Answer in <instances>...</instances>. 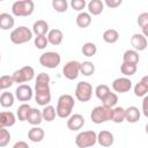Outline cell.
<instances>
[{"instance_id":"1","label":"cell","mask_w":148,"mask_h":148,"mask_svg":"<svg viewBox=\"0 0 148 148\" xmlns=\"http://www.w3.org/2000/svg\"><path fill=\"white\" fill-rule=\"evenodd\" d=\"M74 106H75L74 97L69 94H64V95L59 96V98H58L56 113L59 118L66 119L72 114V111H73Z\"/></svg>"},{"instance_id":"2","label":"cell","mask_w":148,"mask_h":148,"mask_svg":"<svg viewBox=\"0 0 148 148\" xmlns=\"http://www.w3.org/2000/svg\"><path fill=\"white\" fill-rule=\"evenodd\" d=\"M35 10V3L32 0H18L12 5V13L17 17L30 16Z\"/></svg>"},{"instance_id":"3","label":"cell","mask_w":148,"mask_h":148,"mask_svg":"<svg viewBox=\"0 0 148 148\" xmlns=\"http://www.w3.org/2000/svg\"><path fill=\"white\" fill-rule=\"evenodd\" d=\"M32 35H34L32 31L28 27L21 25V27H17L12 30V32L9 35V39L13 44L21 45V44H24V43H28L29 40H31Z\"/></svg>"},{"instance_id":"4","label":"cell","mask_w":148,"mask_h":148,"mask_svg":"<svg viewBox=\"0 0 148 148\" xmlns=\"http://www.w3.org/2000/svg\"><path fill=\"white\" fill-rule=\"evenodd\" d=\"M111 117H112V109L103 106V105L95 106L90 113V119L95 124L106 123V121L111 120Z\"/></svg>"},{"instance_id":"5","label":"cell","mask_w":148,"mask_h":148,"mask_svg":"<svg viewBox=\"0 0 148 148\" xmlns=\"http://www.w3.org/2000/svg\"><path fill=\"white\" fill-rule=\"evenodd\" d=\"M97 142V133L95 131H83L75 136V145L79 148L92 147Z\"/></svg>"},{"instance_id":"6","label":"cell","mask_w":148,"mask_h":148,"mask_svg":"<svg viewBox=\"0 0 148 148\" xmlns=\"http://www.w3.org/2000/svg\"><path fill=\"white\" fill-rule=\"evenodd\" d=\"M60 62H61V57L58 52H54V51H46L42 53L39 57V64L43 67H46L50 69L57 68L60 65Z\"/></svg>"},{"instance_id":"7","label":"cell","mask_w":148,"mask_h":148,"mask_svg":"<svg viewBox=\"0 0 148 148\" xmlns=\"http://www.w3.org/2000/svg\"><path fill=\"white\" fill-rule=\"evenodd\" d=\"M75 98L82 103L90 101L92 96V86L87 81H80L75 88Z\"/></svg>"},{"instance_id":"8","label":"cell","mask_w":148,"mask_h":148,"mask_svg":"<svg viewBox=\"0 0 148 148\" xmlns=\"http://www.w3.org/2000/svg\"><path fill=\"white\" fill-rule=\"evenodd\" d=\"M13 80H14V83H24V82H29L31 81L34 77H35V69L27 65V66H23L21 67L20 69L15 71L13 74Z\"/></svg>"},{"instance_id":"9","label":"cell","mask_w":148,"mask_h":148,"mask_svg":"<svg viewBox=\"0 0 148 148\" xmlns=\"http://www.w3.org/2000/svg\"><path fill=\"white\" fill-rule=\"evenodd\" d=\"M62 74L67 80H75L80 75V62L76 60H71L66 62L62 67Z\"/></svg>"},{"instance_id":"10","label":"cell","mask_w":148,"mask_h":148,"mask_svg":"<svg viewBox=\"0 0 148 148\" xmlns=\"http://www.w3.org/2000/svg\"><path fill=\"white\" fill-rule=\"evenodd\" d=\"M111 87L116 92L124 94V92H127V91H130L132 89V81L126 76L117 77V79L113 80Z\"/></svg>"},{"instance_id":"11","label":"cell","mask_w":148,"mask_h":148,"mask_svg":"<svg viewBox=\"0 0 148 148\" xmlns=\"http://www.w3.org/2000/svg\"><path fill=\"white\" fill-rule=\"evenodd\" d=\"M50 75L47 73H39L36 77V83H35V92H45V91H51L50 90Z\"/></svg>"},{"instance_id":"12","label":"cell","mask_w":148,"mask_h":148,"mask_svg":"<svg viewBox=\"0 0 148 148\" xmlns=\"http://www.w3.org/2000/svg\"><path fill=\"white\" fill-rule=\"evenodd\" d=\"M32 95H34V91H32V88L29 86V84H20L16 89H15V98L18 99L20 102H29L31 98H32Z\"/></svg>"},{"instance_id":"13","label":"cell","mask_w":148,"mask_h":148,"mask_svg":"<svg viewBox=\"0 0 148 148\" xmlns=\"http://www.w3.org/2000/svg\"><path fill=\"white\" fill-rule=\"evenodd\" d=\"M84 124H86L84 117L80 113L71 114L67 118V128L69 131H79L84 126Z\"/></svg>"},{"instance_id":"14","label":"cell","mask_w":148,"mask_h":148,"mask_svg":"<svg viewBox=\"0 0 148 148\" xmlns=\"http://www.w3.org/2000/svg\"><path fill=\"white\" fill-rule=\"evenodd\" d=\"M131 45H132L133 50L136 52L145 51L147 47V37L143 36L142 34L136 32L131 37Z\"/></svg>"},{"instance_id":"15","label":"cell","mask_w":148,"mask_h":148,"mask_svg":"<svg viewBox=\"0 0 148 148\" xmlns=\"http://www.w3.org/2000/svg\"><path fill=\"white\" fill-rule=\"evenodd\" d=\"M97 142L99 143L101 147H104V148H108V147H111L114 142V136L113 134L110 132V131H106V130H103L101 131L98 134H97Z\"/></svg>"},{"instance_id":"16","label":"cell","mask_w":148,"mask_h":148,"mask_svg":"<svg viewBox=\"0 0 148 148\" xmlns=\"http://www.w3.org/2000/svg\"><path fill=\"white\" fill-rule=\"evenodd\" d=\"M16 123V116L12 111H2L0 112V127L7 128L14 126Z\"/></svg>"},{"instance_id":"17","label":"cell","mask_w":148,"mask_h":148,"mask_svg":"<svg viewBox=\"0 0 148 148\" xmlns=\"http://www.w3.org/2000/svg\"><path fill=\"white\" fill-rule=\"evenodd\" d=\"M46 38H47V42L49 44L53 45V46H57V45H60L62 39H64V34L60 29H51L49 30L47 35H46Z\"/></svg>"},{"instance_id":"18","label":"cell","mask_w":148,"mask_h":148,"mask_svg":"<svg viewBox=\"0 0 148 148\" xmlns=\"http://www.w3.org/2000/svg\"><path fill=\"white\" fill-rule=\"evenodd\" d=\"M140 117H141V112H140L139 108L131 105V106L125 109V120L127 123L135 124L140 120Z\"/></svg>"},{"instance_id":"19","label":"cell","mask_w":148,"mask_h":148,"mask_svg":"<svg viewBox=\"0 0 148 148\" xmlns=\"http://www.w3.org/2000/svg\"><path fill=\"white\" fill-rule=\"evenodd\" d=\"M44 136H45V132H44V130H43L42 127H39V126H32V127L28 131V139H29L31 142H35V143L40 142V141H43Z\"/></svg>"},{"instance_id":"20","label":"cell","mask_w":148,"mask_h":148,"mask_svg":"<svg viewBox=\"0 0 148 148\" xmlns=\"http://www.w3.org/2000/svg\"><path fill=\"white\" fill-rule=\"evenodd\" d=\"M87 8H88V13L92 16H97L99 14L103 13L104 10V3L101 0H90L87 3Z\"/></svg>"},{"instance_id":"21","label":"cell","mask_w":148,"mask_h":148,"mask_svg":"<svg viewBox=\"0 0 148 148\" xmlns=\"http://www.w3.org/2000/svg\"><path fill=\"white\" fill-rule=\"evenodd\" d=\"M32 34L36 36H46L49 32V23L44 20H37L32 24Z\"/></svg>"},{"instance_id":"22","label":"cell","mask_w":148,"mask_h":148,"mask_svg":"<svg viewBox=\"0 0 148 148\" xmlns=\"http://www.w3.org/2000/svg\"><path fill=\"white\" fill-rule=\"evenodd\" d=\"M148 92V76H143L134 86V95L136 97H145Z\"/></svg>"},{"instance_id":"23","label":"cell","mask_w":148,"mask_h":148,"mask_svg":"<svg viewBox=\"0 0 148 148\" xmlns=\"http://www.w3.org/2000/svg\"><path fill=\"white\" fill-rule=\"evenodd\" d=\"M30 125L32 126H38L42 121H43V117H42V111L36 109V108H31L29 113H28V117H27V120Z\"/></svg>"},{"instance_id":"24","label":"cell","mask_w":148,"mask_h":148,"mask_svg":"<svg viewBox=\"0 0 148 148\" xmlns=\"http://www.w3.org/2000/svg\"><path fill=\"white\" fill-rule=\"evenodd\" d=\"M15 20L14 16L8 13H1L0 14V29L2 30H10L14 28Z\"/></svg>"},{"instance_id":"25","label":"cell","mask_w":148,"mask_h":148,"mask_svg":"<svg viewBox=\"0 0 148 148\" xmlns=\"http://www.w3.org/2000/svg\"><path fill=\"white\" fill-rule=\"evenodd\" d=\"M140 60V56H139V52L134 51L133 49L132 50H126L123 54V62L125 64H131V65H138Z\"/></svg>"},{"instance_id":"26","label":"cell","mask_w":148,"mask_h":148,"mask_svg":"<svg viewBox=\"0 0 148 148\" xmlns=\"http://www.w3.org/2000/svg\"><path fill=\"white\" fill-rule=\"evenodd\" d=\"M91 15L88 12H81L76 16V24L79 28H88L91 24Z\"/></svg>"},{"instance_id":"27","label":"cell","mask_w":148,"mask_h":148,"mask_svg":"<svg viewBox=\"0 0 148 148\" xmlns=\"http://www.w3.org/2000/svg\"><path fill=\"white\" fill-rule=\"evenodd\" d=\"M119 39V32L116 29H108L103 32V40L108 44H114Z\"/></svg>"},{"instance_id":"28","label":"cell","mask_w":148,"mask_h":148,"mask_svg":"<svg viewBox=\"0 0 148 148\" xmlns=\"http://www.w3.org/2000/svg\"><path fill=\"white\" fill-rule=\"evenodd\" d=\"M111 120L116 124H121L123 121H125V109L121 106H114L112 109Z\"/></svg>"},{"instance_id":"29","label":"cell","mask_w":148,"mask_h":148,"mask_svg":"<svg viewBox=\"0 0 148 148\" xmlns=\"http://www.w3.org/2000/svg\"><path fill=\"white\" fill-rule=\"evenodd\" d=\"M51 91H45V92H35V99L38 105L46 106L51 102Z\"/></svg>"},{"instance_id":"30","label":"cell","mask_w":148,"mask_h":148,"mask_svg":"<svg viewBox=\"0 0 148 148\" xmlns=\"http://www.w3.org/2000/svg\"><path fill=\"white\" fill-rule=\"evenodd\" d=\"M14 102H15V96L12 92L5 91V92L1 94V96H0V105L2 108H10V106H13Z\"/></svg>"},{"instance_id":"31","label":"cell","mask_w":148,"mask_h":148,"mask_svg":"<svg viewBox=\"0 0 148 148\" xmlns=\"http://www.w3.org/2000/svg\"><path fill=\"white\" fill-rule=\"evenodd\" d=\"M57 113H56V108L52 106V105H46L44 106V109L42 110V117H43V120H46L47 123H51L54 120Z\"/></svg>"},{"instance_id":"32","label":"cell","mask_w":148,"mask_h":148,"mask_svg":"<svg viewBox=\"0 0 148 148\" xmlns=\"http://www.w3.org/2000/svg\"><path fill=\"white\" fill-rule=\"evenodd\" d=\"M95 73V65L87 60L83 62H80V74L84 75V76H90Z\"/></svg>"},{"instance_id":"33","label":"cell","mask_w":148,"mask_h":148,"mask_svg":"<svg viewBox=\"0 0 148 148\" xmlns=\"http://www.w3.org/2000/svg\"><path fill=\"white\" fill-rule=\"evenodd\" d=\"M81 52H82L83 56H86V57H88V58L94 57V56L96 54V52H97V46H96L95 43L87 42V43H84V44L82 45Z\"/></svg>"},{"instance_id":"34","label":"cell","mask_w":148,"mask_h":148,"mask_svg":"<svg viewBox=\"0 0 148 148\" xmlns=\"http://www.w3.org/2000/svg\"><path fill=\"white\" fill-rule=\"evenodd\" d=\"M109 92H111V89H110V87H109L108 84L102 83V84H98V86L95 88V95H96V97H97L99 101H103V99L109 95Z\"/></svg>"},{"instance_id":"35","label":"cell","mask_w":148,"mask_h":148,"mask_svg":"<svg viewBox=\"0 0 148 148\" xmlns=\"http://www.w3.org/2000/svg\"><path fill=\"white\" fill-rule=\"evenodd\" d=\"M30 109H31V106H30L28 103L21 104V105L18 106V109L16 110V117H17V119H18L20 121H25Z\"/></svg>"},{"instance_id":"36","label":"cell","mask_w":148,"mask_h":148,"mask_svg":"<svg viewBox=\"0 0 148 148\" xmlns=\"http://www.w3.org/2000/svg\"><path fill=\"white\" fill-rule=\"evenodd\" d=\"M139 27L142 29V35L147 37L148 35V31H147V28H148V13H141L139 16H138V20H136Z\"/></svg>"},{"instance_id":"37","label":"cell","mask_w":148,"mask_h":148,"mask_svg":"<svg viewBox=\"0 0 148 148\" xmlns=\"http://www.w3.org/2000/svg\"><path fill=\"white\" fill-rule=\"evenodd\" d=\"M102 105L103 106H106V108H110V109H113L117 103H118V95L116 92H109V95L102 101Z\"/></svg>"},{"instance_id":"38","label":"cell","mask_w":148,"mask_h":148,"mask_svg":"<svg viewBox=\"0 0 148 148\" xmlns=\"http://www.w3.org/2000/svg\"><path fill=\"white\" fill-rule=\"evenodd\" d=\"M138 71V66L136 65H131V64H125L123 62L121 66H120V72L124 76H132L136 73Z\"/></svg>"},{"instance_id":"39","label":"cell","mask_w":148,"mask_h":148,"mask_svg":"<svg viewBox=\"0 0 148 148\" xmlns=\"http://www.w3.org/2000/svg\"><path fill=\"white\" fill-rule=\"evenodd\" d=\"M52 8L58 13H65L68 8V2L66 0H52Z\"/></svg>"},{"instance_id":"40","label":"cell","mask_w":148,"mask_h":148,"mask_svg":"<svg viewBox=\"0 0 148 148\" xmlns=\"http://www.w3.org/2000/svg\"><path fill=\"white\" fill-rule=\"evenodd\" d=\"M14 84V80L12 75H2L0 76V89L1 90H6L8 88H10Z\"/></svg>"},{"instance_id":"41","label":"cell","mask_w":148,"mask_h":148,"mask_svg":"<svg viewBox=\"0 0 148 148\" xmlns=\"http://www.w3.org/2000/svg\"><path fill=\"white\" fill-rule=\"evenodd\" d=\"M10 133L7 128H1L0 127V148L6 147L9 141H10Z\"/></svg>"},{"instance_id":"42","label":"cell","mask_w":148,"mask_h":148,"mask_svg":"<svg viewBox=\"0 0 148 148\" xmlns=\"http://www.w3.org/2000/svg\"><path fill=\"white\" fill-rule=\"evenodd\" d=\"M34 44L38 50H44L47 46L49 42H47L46 36H36L34 39Z\"/></svg>"},{"instance_id":"43","label":"cell","mask_w":148,"mask_h":148,"mask_svg":"<svg viewBox=\"0 0 148 148\" xmlns=\"http://www.w3.org/2000/svg\"><path fill=\"white\" fill-rule=\"evenodd\" d=\"M71 6H72V8H73L74 10L81 13V12L84 9V7L87 6V2H86L84 0H72V1H71Z\"/></svg>"},{"instance_id":"44","label":"cell","mask_w":148,"mask_h":148,"mask_svg":"<svg viewBox=\"0 0 148 148\" xmlns=\"http://www.w3.org/2000/svg\"><path fill=\"white\" fill-rule=\"evenodd\" d=\"M103 3L108 6L109 8H117L123 3V1L121 0H105Z\"/></svg>"},{"instance_id":"45","label":"cell","mask_w":148,"mask_h":148,"mask_svg":"<svg viewBox=\"0 0 148 148\" xmlns=\"http://www.w3.org/2000/svg\"><path fill=\"white\" fill-rule=\"evenodd\" d=\"M12 148H30V147L28 146V143L25 141H17L14 143V146Z\"/></svg>"},{"instance_id":"46","label":"cell","mask_w":148,"mask_h":148,"mask_svg":"<svg viewBox=\"0 0 148 148\" xmlns=\"http://www.w3.org/2000/svg\"><path fill=\"white\" fill-rule=\"evenodd\" d=\"M147 103H148V97H147V96H145V98H143V101H142V111H143V114H145V117H148Z\"/></svg>"},{"instance_id":"47","label":"cell","mask_w":148,"mask_h":148,"mask_svg":"<svg viewBox=\"0 0 148 148\" xmlns=\"http://www.w3.org/2000/svg\"><path fill=\"white\" fill-rule=\"evenodd\" d=\"M0 60H1V54H0Z\"/></svg>"},{"instance_id":"48","label":"cell","mask_w":148,"mask_h":148,"mask_svg":"<svg viewBox=\"0 0 148 148\" xmlns=\"http://www.w3.org/2000/svg\"><path fill=\"white\" fill-rule=\"evenodd\" d=\"M0 90H1V89H0Z\"/></svg>"}]
</instances>
